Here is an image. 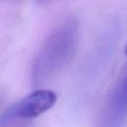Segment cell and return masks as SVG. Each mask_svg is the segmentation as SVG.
I'll return each instance as SVG.
<instances>
[{
	"instance_id": "277c9868",
	"label": "cell",
	"mask_w": 127,
	"mask_h": 127,
	"mask_svg": "<svg viewBox=\"0 0 127 127\" xmlns=\"http://www.w3.org/2000/svg\"><path fill=\"white\" fill-rule=\"evenodd\" d=\"M125 54H126V56H127V45H126V47H125Z\"/></svg>"
},
{
	"instance_id": "6da1fadb",
	"label": "cell",
	"mask_w": 127,
	"mask_h": 127,
	"mask_svg": "<svg viewBox=\"0 0 127 127\" xmlns=\"http://www.w3.org/2000/svg\"><path fill=\"white\" fill-rule=\"evenodd\" d=\"M78 37V23L73 19L65 22L47 37L32 64L34 85L46 83L65 69L76 54Z\"/></svg>"
},
{
	"instance_id": "5b68a950",
	"label": "cell",
	"mask_w": 127,
	"mask_h": 127,
	"mask_svg": "<svg viewBox=\"0 0 127 127\" xmlns=\"http://www.w3.org/2000/svg\"><path fill=\"white\" fill-rule=\"evenodd\" d=\"M38 1H44V0H38Z\"/></svg>"
},
{
	"instance_id": "7a4b0ae2",
	"label": "cell",
	"mask_w": 127,
	"mask_h": 127,
	"mask_svg": "<svg viewBox=\"0 0 127 127\" xmlns=\"http://www.w3.org/2000/svg\"><path fill=\"white\" fill-rule=\"evenodd\" d=\"M57 101V95L50 90H37L7 107L0 115V125L14 120L32 119L50 110Z\"/></svg>"
},
{
	"instance_id": "3957f363",
	"label": "cell",
	"mask_w": 127,
	"mask_h": 127,
	"mask_svg": "<svg viewBox=\"0 0 127 127\" xmlns=\"http://www.w3.org/2000/svg\"><path fill=\"white\" fill-rule=\"evenodd\" d=\"M127 118V67L118 78L108 99L104 125L119 126Z\"/></svg>"
}]
</instances>
